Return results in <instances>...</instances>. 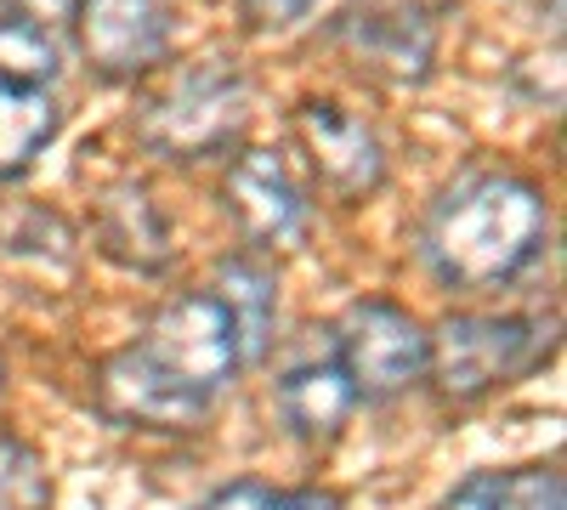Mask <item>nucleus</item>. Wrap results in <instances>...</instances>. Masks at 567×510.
I'll list each match as a JSON object with an SVG mask.
<instances>
[{
    "label": "nucleus",
    "instance_id": "obj_1",
    "mask_svg": "<svg viewBox=\"0 0 567 510\" xmlns=\"http://www.w3.org/2000/svg\"><path fill=\"white\" fill-rule=\"evenodd\" d=\"M550 233V210L534 181L483 170L432 205L420 227V256L443 290H494L523 272Z\"/></svg>",
    "mask_w": 567,
    "mask_h": 510
},
{
    "label": "nucleus",
    "instance_id": "obj_2",
    "mask_svg": "<svg viewBox=\"0 0 567 510\" xmlns=\"http://www.w3.org/2000/svg\"><path fill=\"white\" fill-rule=\"evenodd\" d=\"M250 125V80L233 58H199L176 69L136 114V136L159 159L227 154Z\"/></svg>",
    "mask_w": 567,
    "mask_h": 510
},
{
    "label": "nucleus",
    "instance_id": "obj_3",
    "mask_svg": "<svg viewBox=\"0 0 567 510\" xmlns=\"http://www.w3.org/2000/svg\"><path fill=\"white\" fill-rule=\"evenodd\" d=\"M432 352H425V375L437 381L449 403H477L545 357L550 335L534 318H483V312H454L437 323Z\"/></svg>",
    "mask_w": 567,
    "mask_h": 510
},
{
    "label": "nucleus",
    "instance_id": "obj_4",
    "mask_svg": "<svg viewBox=\"0 0 567 510\" xmlns=\"http://www.w3.org/2000/svg\"><path fill=\"white\" fill-rule=\"evenodd\" d=\"M136 357L154 363L165 381H176L182 392H194V397H216L245 368L239 330H233L227 306L210 290L165 301L148 318V330L136 335Z\"/></svg>",
    "mask_w": 567,
    "mask_h": 510
},
{
    "label": "nucleus",
    "instance_id": "obj_5",
    "mask_svg": "<svg viewBox=\"0 0 567 510\" xmlns=\"http://www.w3.org/2000/svg\"><path fill=\"white\" fill-rule=\"evenodd\" d=\"M341 58L374 85H425L437 63V18L420 0H352L336 18Z\"/></svg>",
    "mask_w": 567,
    "mask_h": 510
},
{
    "label": "nucleus",
    "instance_id": "obj_6",
    "mask_svg": "<svg viewBox=\"0 0 567 510\" xmlns=\"http://www.w3.org/2000/svg\"><path fill=\"white\" fill-rule=\"evenodd\" d=\"M425 330L392 301H352L336 330V363L363 403H386L425 381Z\"/></svg>",
    "mask_w": 567,
    "mask_h": 510
},
{
    "label": "nucleus",
    "instance_id": "obj_7",
    "mask_svg": "<svg viewBox=\"0 0 567 510\" xmlns=\"http://www.w3.org/2000/svg\"><path fill=\"white\" fill-rule=\"evenodd\" d=\"M69 23L97 80H136L171 52V18L159 0H80Z\"/></svg>",
    "mask_w": 567,
    "mask_h": 510
},
{
    "label": "nucleus",
    "instance_id": "obj_8",
    "mask_svg": "<svg viewBox=\"0 0 567 510\" xmlns=\"http://www.w3.org/2000/svg\"><path fill=\"white\" fill-rule=\"evenodd\" d=\"M221 205L256 250H284L307 233V199H301L296 176H290L278 148L233 154L227 181H221Z\"/></svg>",
    "mask_w": 567,
    "mask_h": 510
},
{
    "label": "nucleus",
    "instance_id": "obj_9",
    "mask_svg": "<svg viewBox=\"0 0 567 510\" xmlns=\"http://www.w3.org/2000/svg\"><path fill=\"white\" fill-rule=\"evenodd\" d=\"M296 136L307 148V165L318 176L323 194L336 199H369L386 176V154H381V136H374L358 114L336 108V103H301L296 108Z\"/></svg>",
    "mask_w": 567,
    "mask_h": 510
},
{
    "label": "nucleus",
    "instance_id": "obj_10",
    "mask_svg": "<svg viewBox=\"0 0 567 510\" xmlns=\"http://www.w3.org/2000/svg\"><path fill=\"white\" fill-rule=\"evenodd\" d=\"M97 408L109 414L114 426H142V431H182V426H199L210 397L182 392L176 381H165L154 363H142L136 346L114 352L97 375Z\"/></svg>",
    "mask_w": 567,
    "mask_h": 510
},
{
    "label": "nucleus",
    "instance_id": "obj_11",
    "mask_svg": "<svg viewBox=\"0 0 567 510\" xmlns=\"http://www.w3.org/2000/svg\"><path fill=\"white\" fill-rule=\"evenodd\" d=\"M352 403H358V392H352L347 368H341L336 357L296 363L290 375L278 381V392H272V408H278L284 431L301 437V443H329V437H341Z\"/></svg>",
    "mask_w": 567,
    "mask_h": 510
},
{
    "label": "nucleus",
    "instance_id": "obj_12",
    "mask_svg": "<svg viewBox=\"0 0 567 510\" xmlns=\"http://www.w3.org/2000/svg\"><path fill=\"white\" fill-rule=\"evenodd\" d=\"M97 244L131 272H165L171 267V227L142 181H114L97 205Z\"/></svg>",
    "mask_w": 567,
    "mask_h": 510
},
{
    "label": "nucleus",
    "instance_id": "obj_13",
    "mask_svg": "<svg viewBox=\"0 0 567 510\" xmlns=\"http://www.w3.org/2000/svg\"><path fill=\"white\" fill-rule=\"evenodd\" d=\"M227 318H233V330H239V357L245 363H261L272 352V335H278V284H272V272L256 267V261H221L216 267V290H210Z\"/></svg>",
    "mask_w": 567,
    "mask_h": 510
},
{
    "label": "nucleus",
    "instance_id": "obj_14",
    "mask_svg": "<svg viewBox=\"0 0 567 510\" xmlns=\"http://www.w3.org/2000/svg\"><path fill=\"white\" fill-rule=\"evenodd\" d=\"M63 108L52 91H12L0 85V181H18L34 170V159L58 143Z\"/></svg>",
    "mask_w": 567,
    "mask_h": 510
},
{
    "label": "nucleus",
    "instance_id": "obj_15",
    "mask_svg": "<svg viewBox=\"0 0 567 510\" xmlns=\"http://www.w3.org/2000/svg\"><path fill=\"white\" fill-rule=\"evenodd\" d=\"M63 58H58V40L45 23L34 18H0V85L12 91H52Z\"/></svg>",
    "mask_w": 567,
    "mask_h": 510
},
{
    "label": "nucleus",
    "instance_id": "obj_16",
    "mask_svg": "<svg viewBox=\"0 0 567 510\" xmlns=\"http://www.w3.org/2000/svg\"><path fill=\"white\" fill-rule=\"evenodd\" d=\"M0 510H52L45 459L12 431H0Z\"/></svg>",
    "mask_w": 567,
    "mask_h": 510
},
{
    "label": "nucleus",
    "instance_id": "obj_17",
    "mask_svg": "<svg viewBox=\"0 0 567 510\" xmlns=\"http://www.w3.org/2000/svg\"><path fill=\"white\" fill-rule=\"evenodd\" d=\"M488 510H567L561 471L528 466V471H499L494 477V504Z\"/></svg>",
    "mask_w": 567,
    "mask_h": 510
},
{
    "label": "nucleus",
    "instance_id": "obj_18",
    "mask_svg": "<svg viewBox=\"0 0 567 510\" xmlns=\"http://www.w3.org/2000/svg\"><path fill=\"white\" fill-rule=\"evenodd\" d=\"M318 7V0H239V12H245V23L250 29H261V34H278V29H296L307 12Z\"/></svg>",
    "mask_w": 567,
    "mask_h": 510
},
{
    "label": "nucleus",
    "instance_id": "obj_19",
    "mask_svg": "<svg viewBox=\"0 0 567 510\" xmlns=\"http://www.w3.org/2000/svg\"><path fill=\"white\" fill-rule=\"evenodd\" d=\"M267 499H272V488L267 482H227V488H216L205 504H194V510H267Z\"/></svg>",
    "mask_w": 567,
    "mask_h": 510
},
{
    "label": "nucleus",
    "instance_id": "obj_20",
    "mask_svg": "<svg viewBox=\"0 0 567 510\" xmlns=\"http://www.w3.org/2000/svg\"><path fill=\"white\" fill-rule=\"evenodd\" d=\"M267 510H341V493H329V488H272Z\"/></svg>",
    "mask_w": 567,
    "mask_h": 510
},
{
    "label": "nucleus",
    "instance_id": "obj_21",
    "mask_svg": "<svg viewBox=\"0 0 567 510\" xmlns=\"http://www.w3.org/2000/svg\"><path fill=\"white\" fill-rule=\"evenodd\" d=\"M0 7H12L18 18H34V23H63L74 18L80 0H0Z\"/></svg>",
    "mask_w": 567,
    "mask_h": 510
}]
</instances>
